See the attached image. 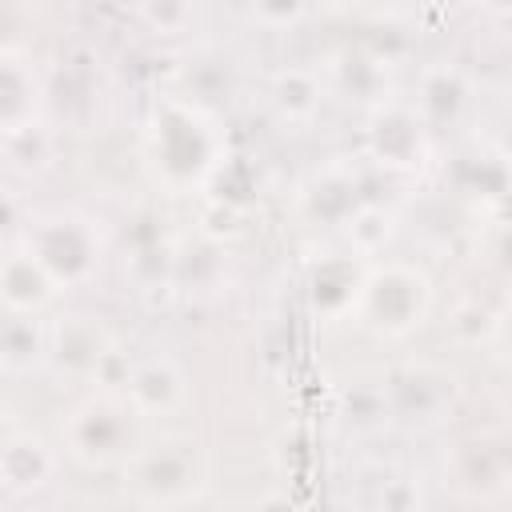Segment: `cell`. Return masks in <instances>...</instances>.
<instances>
[{
    "label": "cell",
    "mask_w": 512,
    "mask_h": 512,
    "mask_svg": "<svg viewBox=\"0 0 512 512\" xmlns=\"http://www.w3.org/2000/svg\"><path fill=\"white\" fill-rule=\"evenodd\" d=\"M144 148H148V164H152L156 180L168 192L208 188V180L224 164L220 124L188 100L156 104L148 132H144Z\"/></svg>",
    "instance_id": "6da1fadb"
},
{
    "label": "cell",
    "mask_w": 512,
    "mask_h": 512,
    "mask_svg": "<svg viewBox=\"0 0 512 512\" xmlns=\"http://www.w3.org/2000/svg\"><path fill=\"white\" fill-rule=\"evenodd\" d=\"M120 468H124L128 492L144 508L192 504L208 488V476H212L208 452L184 432H164L148 444H136Z\"/></svg>",
    "instance_id": "7a4b0ae2"
},
{
    "label": "cell",
    "mask_w": 512,
    "mask_h": 512,
    "mask_svg": "<svg viewBox=\"0 0 512 512\" xmlns=\"http://www.w3.org/2000/svg\"><path fill=\"white\" fill-rule=\"evenodd\" d=\"M136 424H140V416L124 396L92 392L60 416V440H64V452L80 468H92V472L96 468H116L140 444Z\"/></svg>",
    "instance_id": "3957f363"
},
{
    "label": "cell",
    "mask_w": 512,
    "mask_h": 512,
    "mask_svg": "<svg viewBox=\"0 0 512 512\" xmlns=\"http://www.w3.org/2000/svg\"><path fill=\"white\" fill-rule=\"evenodd\" d=\"M428 308H432V284H428V276L416 264L388 260V264L364 268V280H360L352 316L364 328H372L376 336L400 340V336H408V332H416L424 324Z\"/></svg>",
    "instance_id": "277c9868"
},
{
    "label": "cell",
    "mask_w": 512,
    "mask_h": 512,
    "mask_svg": "<svg viewBox=\"0 0 512 512\" xmlns=\"http://www.w3.org/2000/svg\"><path fill=\"white\" fill-rule=\"evenodd\" d=\"M24 252H32V260L48 272L56 292H64V288L88 284L100 272L104 244H100V232L88 216H80V212H44L28 224Z\"/></svg>",
    "instance_id": "5b68a950"
},
{
    "label": "cell",
    "mask_w": 512,
    "mask_h": 512,
    "mask_svg": "<svg viewBox=\"0 0 512 512\" xmlns=\"http://www.w3.org/2000/svg\"><path fill=\"white\" fill-rule=\"evenodd\" d=\"M116 348L104 324L92 316H60L44 328V368L64 380H88L104 364V356Z\"/></svg>",
    "instance_id": "8992f818"
},
{
    "label": "cell",
    "mask_w": 512,
    "mask_h": 512,
    "mask_svg": "<svg viewBox=\"0 0 512 512\" xmlns=\"http://www.w3.org/2000/svg\"><path fill=\"white\" fill-rule=\"evenodd\" d=\"M364 148L376 164L408 172L428 152V124L416 116V108L400 100H384L372 108V120L364 128Z\"/></svg>",
    "instance_id": "52a82bcc"
},
{
    "label": "cell",
    "mask_w": 512,
    "mask_h": 512,
    "mask_svg": "<svg viewBox=\"0 0 512 512\" xmlns=\"http://www.w3.org/2000/svg\"><path fill=\"white\" fill-rule=\"evenodd\" d=\"M444 484L460 500H496L508 488V452L500 440H464L444 456Z\"/></svg>",
    "instance_id": "ba28073f"
},
{
    "label": "cell",
    "mask_w": 512,
    "mask_h": 512,
    "mask_svg": "<svg viewBox=\"0 0 512 512\" xmlns=\"http://www.w3.org/2000/svg\"><path fill=\"white\" fill-rule=\"evenodd\" d=\"M388 412L408 420H440V412L452 404V376L432 364H408L396 372L384 388Z\"/></svg>",
    "instance_id": "9c48e42d"
},
{
    "label": "cell",
    "mask_w": 512,
    "mask_h": 512,
    "mask_svg": "<svg viewBox=\"0 0 512 512\" xmlns=\"http://www.w3.org/2000/svg\"><path fill=\"white\" fill-rule=\"evenodd\" d=\"M44 80L24 52L0 48V136L40 120Z\"/></svg>",
    "instance_id": "30bf717a"
},
{
    "label": "cell",
    "mask_w": 512,
    "mask_h": 512,
    "mask_svg": "<svg viewBox=\"0 0 512 512\" xmlns=\"http://www.w3.org/2000/svg\"><path fill=\"white\" fill-rule=\"evenodd\" d=\"M56 476V452L32 436V432H12L0 444V488L12 496H32Z\"/></svg>",
    "instance_id": "8fae6325"
},
{
    "label": "cell",
    "mask_w": 512,
    "mask_h": 512,
    "mask_svg": "<svg viewBox=\"0 0 512 512\" xmlns=\"http://www.w3.org/2000/svg\"><path fill=\"white\" fill-rule=\"evenodd\" d=\"M56 300V284L32 260V252L16 248L0 256V308L8 316H40Z\"/></svg>",
    "instance_id": "7c38bea8"
},
{
    "label": "cell",
    "mask_w": 512,
    "mask_h": 512,
    "mask_svg": "<svg viewBox=\"0 0 512 512\" xmlns=\"http://www.w3.org/2000/svg\"><path fill=\"white\" fill-rule=\"evenodd\" d=\"M124 400L136 408V416H164L180 408L184 400V372L172 356H148L132 364Z\"/></svg>",
    "instance_id": "4fadbf2b"
},
{
    "label": "cell",
    "mask_w": 512,
    "mask_h": 512,
    "mask_svg": "<svg viewBox=\"0 0 512 512\" xmlns=\"http://www.w3.org/2000/svg\"><path fill=\"white\" fill-rule=\"evenodd\" d=\"M360 280H364V268L352 256H328V260L312 264V272H308V300L328 320L348 316L356 304Z\"/></svg>",
    "instance_id": "5bb4252c"
},
{
    "label": "cell",
    "mask_w": 512,
    "mask_h": 512,
    "mask_svg": "<svg viewBox=\"0 0 512 512\" xmlns=\"http://www.w3.org/2000/svg\"><path fill=\"white\" fill-rule=\"evenodd\" d=\"M300 208L312 224H344L360 200H356V176L344 164H332L324 172H316L308 180V188L300 192Z\"/></svg>",
    "instance_id": "9a60e30c"
},
{
    "label": "cell",
    "mask_w": 512,
    "mask_h": 512,
    "mask_svg": "<svg viewBox=\"0 0 512 512\" xmlns=\"http://www.w3.org/2000/svg\"><path fill=\"white\" fill-rule=\"evenodd\" d=\"M272 104L288 124H308L324 104V84L312 68L288 64L272 76Z\"/></svg>",
    "instance_id": "2e32d148"
},
{
    "label": "cell",
    "mask_w": 512,
    "mask_h": 512,
    "mask_svg": "<svg viewBox=\"0 0 512 512\" xmlns=\"http://www.w3.org/2000/svg\"><path fill=\"white\" fill-rule=\"evenodd\" d=\"M0 148L8 156V164L24 176H36V172H48L56 164V152H60V140L56 132L44 124V120H32L8 136H0Z\"/></svg>",
    "instance_id": "e0dca14e"
},
{
    "label": "cell",
    "mask_w": 512,
    "mask_h": 512,
    "mask_svg": "<svg viewBox=\"0 0 512 512\" xmlns=\"http://www.w3.org/2000/svg\"><path fill=\"white\" fill-rule=\"evenodd\" d=\"M32 364H44L40 316H4L0 320V372H24Z\"/></svg>",
    "instance_id": "ac0fdd59"
},
{
    "label": "cell",
    "mask_w": 512,
    "mask_h": 512,
    "mask_svg": "<svg viewBox=\"0 0 512 512\" xmlns=\"http://www.w3.org/2000/svg\"><path fill=\"white\" fill-rule=\"evenodd\" d=\"M332 80H336L340 92H352L364 104H384V96H380L384 92V64L372 60V56H364V52L344 48L336 56V64H332Z\"/></svg>",
    "instance_id": "d6986e66"
},
{
    "label": "cell",
    "mask_w": 512,
    "mask_h": 512,
    "mask_svg": "<svg viewBox=\"0 0 512 512\" xmlns=\"http://www.w3.org/2000/svg\"><path fill=\"white\" fill-rule=\"evenodd\" d=\"M460 104H464V80L456 68H436L424 76V92H420V108H416V116L424 124L452 116Z\"/></svg>",
    "instance_id": "ffe728a7"
},
{
    "label": "cell",
    "mask_w": 512,
    "mask_h": 512,
    "mask_svg": "<svg viewBox=\"0 0 512 512\" xmlns=\"http://www.w3.org/2000/svg\"><path fill=\"white\" fill-rule=\"evenodd\" d=\"M344 232H348L356 256H376L392 240V212H384L380 204H360L344 220Z\"/></svg>",
    "instance_id": "44dd1931"
},
{
    "label": "cell",
    "mask_w": 512,
    "mask_h": 512,
    "mask_svg": "<svg viewBox=\"0 0 512 512\" xmlns=\"http://www.w3.org/2000/svg\"><path fill=\"white\" fill-rule=\"evenodd\" d=\"M448 324H452V332H456L460 344H480V340H488L496 332V312L484 308L480 300H464V304H456V312H452Z\"/></svg>",
    "instance_id": "7402d4cb"
},
{
    "label": "cell",
    "mask_w": 512,
    "mask_h": 512,
    "mask_svg": "<svg viewBox=\"0 0 512 512\" xmlns=\"http://www.w3.org/2000/svg\"><path fill=\"white\" fill-rule=\"evenodd\" d=\"M424 508V496L416 488L412 476H388L380 496H376V512H420Z\"/></svg>",
    "instance_id": "603a6c76"
},
{
    "label": "cell",
    "mask_w": 512,
    "mask_h": 512,
    "mask_svg": "<svg viewBox=\"0 0 512 512\" xmlns=\"http://www.w3.org/2000/svg\"><path fill=\"white\" fill-rule=\"evenodd\" d=\"M24 224V204H20V196H12L8 188H0V236H8L12 228H20Z\"/></svg>",
    "instance_id": "cb8c5ba5"
},
{
    "label": "cell",
    "mask_w": 512,
    "mask_h": 512,
    "mask_svg": "<svg viewBox=\"0 0 512 512\" xmlns=\"http://www.w3.org/2000/svg\"><path fill=\"white\" fill-rule=\"evenodd\" d=\"M252 512H296V504H292L284 492H268V496H260V500L252 504Z\"/></svg>",
    "instance_id": "d4e9b609"
},
{
    "label": "cell",
    "mask_w": 512,
    "mask_h": 512,
    "mask_svg": "<svg viewBox=\"0 0 512 512\" xmlns=\"http://www.w3.org/2000/svg\"><path fill=\"white\" fill-rule=\"evenodd\" d=\"M8 436H12V412H8L4 404H0V444H4Z\"/></svg>",
    "instance_id": "484cf974"
}]
</instances>
